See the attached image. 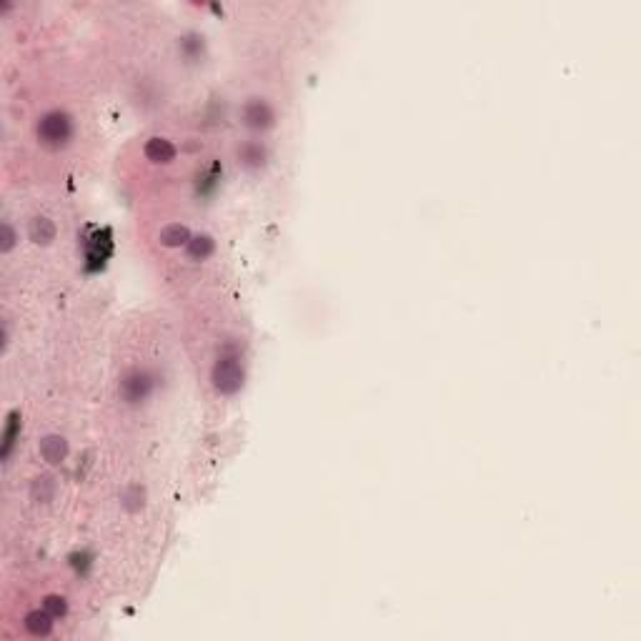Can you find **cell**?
Listing matches in <instances>:
<instances>
[{"instance_id":"cell-5","label":"cell","mask_w":641,"mask_h":641,"mask_svg":"<svg viewBox=\"0 0 641 641\" xmlns=\"http://www.w3.org/2000/svg\"><path fill=\"white\" fill-rule=\"evenodd\" d=\"M266 161H268V151L261 140H248L238 148V165H243L245 170L263 168Z\"/></svg>"},{"instance_id":"cell-4","label":"cell","mask_w":641,"mask_h":641,"mask_svg":"<svg viewBox=\"0 0 641 641\" xmlns=\"http://www.w3.org/2000/svg\"><path fill=\"white\" fill-rule=\"evenodd\" d=\"M273 123H276V111H273V106H270L268 101H263V98H251V101L243 106V126L245 128L261 133V131L273 128Z\"/></svg>"},{"instance_id":"cell-2","label":"cell","mask_w":641,"mask_h":641,"mask_svg":"<svg viewBox=\"0 0 641 641\" xmlns=\"http://www.w3.org/2000/svg\"><path fill=\"white\" fill-rule=\"evenodd\" d=\"M211 381H213L216 391L223 393V396L238 393L241 386H243V364H241V356L236 348L228 346L226 351L220 353L218 361L213 364V371H211Z\"/></svg>"},{"instance_id":"cell-12","label":"cell","mask_w":641,"mask_h":641,"mask_svg":"<svg viewBox=\"0 0 641 641\" xmlns=\"http://www.w3.org/2000/svg\"><path fill=\"white\" fill-rule=\"evenodd\" d=\"M201 40L203 38H198V35H186V38L181 40V48L186 51V58H188L190 63L201 58V53H203V43H201Z\"/></svg>"},{"instance_id":"cell-9","label":"cell","mask_w":641,"mask_h":641,"mask_svg":"<svg viewBox=\"0 0 641 641\" xmlns=\"http://www.w3.org/2000/svg\"><path fill=\"white\" fill-rule=\"evenodd\" d=\"M31 238L35 241V243H51V241L56 238V226H53V220L45 218V216H40V218H33V223H31Z\"/></svg>"},{"instance_id":"cell-7","label":"cell","mask_w":641,"mask_h":641,"mask_svg":"<svg viewBox=\"0 0 641 641\" xmlns=\"http://www.w3.org/2000/svg\"><path fill=\"white\" fill-rule=\"evenodd\" d=\"M53 619L56 616L48 614V611H31L26 616V628L31 636H48L53 631Z\"/></svg>"},{"instance_id":"cell-13","label":"cell","mask_w":641,"mask_h":641,"mask_svg":"<svg viewBox=\"0 0 641 641\" xmlns=\"http://www.w3.org/2000/svg\"><path fill=\"white\" fill-rule=\"evenodd\" d=\"M45 611H48V614H53L56 619H58V616H63L65 611H68V606H65V599L48 597V599H45Z\"/></svg>"},{"instance_id":"cell-6","label":"cell","mask_w":641,"mask_h":641,"mask_svg":"<svg viewBox=\"0 0 641 641\" xmlns=\"http://www.w3.org/2000/svg\"><path fill=\"white\" fill-rule=\"evenodd\" d=\"M18 439H20V411H10L6 421V431H3V461L6 464L10 459Z\"/></svg>"},{"instance_id":"cell-14","label":"cell","mask_w":641,"mask_h":641,"mask_svg":"<svg viewBox=\"0 0 641 641\" xmlns=\"http://www.w3.org/2000/svg\"><path fill=\"white\" fill-rule=\"evenodd\" d=\"M3 241H6V243H3V251L8 253L10 248H13V241H15V233H13V228H10V223L3 226Z\"/></svg>"},{"instance_id":"cell-11","label":"cell","mask_w":641,"mask_h":641,"mask_svg":"<svg viewBox=\"0 0 641 641\" xmlns=\"http://www.w3.org/2000/svg\"><path fill=\"white\" fill-rule=\"evenodd\" d=\"M188 253L193 258H206L213 253V238H208V236H195V238H190L188 243Z\"/></svg>"},{"instance_id":"cell-8","label":"cell","mask_w":641,"mask_h":641,"mask_svg":"<svg viewBox=\"0 0 641 641\" xmlns=\"http://www.w3.org/2000/svg\"><path fill=\"white\" fill-rule=\"evenodd\" d=\"M40 453H43V459L48 464H60L65 459V453H68V446H65V441L60 436H48L40 444Z\"/></svg>"},{"instance_id":"cell-1","label":"cell","mask_w":641,"mask_h":641,"mask_svg":"<svg viewBox=\"0 0 641 641\" xmlns=\"http://www.w3.org/2000/svg\"><path fill=\"white\" fill-rule=\"evenodd\" d=\"M35 136H38V143L48 151H60V148H68L73 136H76V123H73V115L56 108V111H48L38 118L35 123Z\"/></svg>"},{"instance_id":"cell-3","label":"cell","mask_w":641,"mask_h":641,"mask_svg":"<svg viewBox=\"0 0 641 641\" xmlns=\"http://www.w3.org/2000/svg\"><path fill=\"white\" fill-rule=\"evenodd\" d=\"M156 391V376L148 368H128L118 381V396L128 406H140L153 396Z\"/></svg>"},{"instance_id":"cell-10","label":"cell","mask_w":641,"mask_h":641,"mask_svg":"<svg viewBox=\"0 0 641 641\" xmlns=\"http://www.w3.org/2000/svg\"><path fill=\"white\" fill-rule=\"evenodd\" d=\"M145 153H148V158L156 161V163H168V161H173V156H176V148L163 138H153L151 143H148V148H145Z\"/></svg>"}]
</instances>
